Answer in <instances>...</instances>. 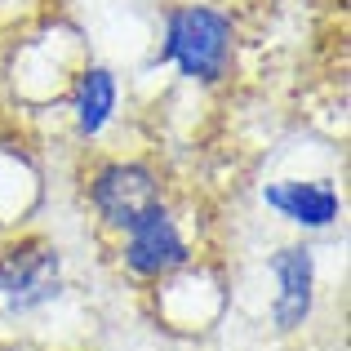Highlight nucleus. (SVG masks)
<instances>
[{
	"label": "nucleus",
	"mask_w": 351,
	"mask_h": 351,
	"mask_svg": "<svg viewBox=\"0 0 351 351\" xmlns=\"http://www.w3.org/2000/svg\"><path fill=\"white\" fill-rule=\"evenodd\" d=\"M89 205H94V214H98L103 227L125 232V227H134L147 209L165 205L160 200V178L138 160H107V165H98L94 178H89Z\"/></svg>",
	"instance_id": "obj_3"
},
{
	"label": "nucleus",
	"mask_w": 351,
	"mask_h": 351,
	"mask_svg": "<svg viewBox=\"0 0 351 351\" xmlns=\"http://www.w3.org/2000/svg\"><path fill=\"white\" fill-rule=\"evenodd\" d=\"M263 200H267V209H276L285 223L302 227V232H325V227H334L338 214H343V196H338V187H334V182H325V178L267 182Z\"/></svg>",
	"instance_id": "obj_6"
},
{
	"label": "nucleus",
	"mask_w": 351,
	"mask_h": 351,
	"mask_svg": "<svg viewBox=\"0 0 351 351\" xmlns=\"http://www.w3.org/2000/svg\"><path fill=\"white\" fill-rule=\"evenodd\" d=\"M236 53V23L218 5H173L160 27V53L156 58L173 67L182 80L218 85L232 71Z\"/></svg>",
	"instance_id": "obj_1"
},
{
	"label": "nucleus",
	"mask_w": 351,
	"mask_h": 351,
	"mask_svg": "<svg viewBox=\"0 0 351 351\" xmlns=\"http://www.w3.org/2000/svg\"><path fill=\"white\" fill-rule=\"evenodd\" d=\"M120 236H125L120 258H125V267L134 276H143V280H169V276H178L182 267L191 263L187 236H182L178 218L165 205L147 209V214L138 218L134 227H125Z\"/></svg>",
	"instance_id": "obj_4"
},
{
	"label": "nucleus",
	"mask_w": 351,
	"mask_h": 351,
	"mask_svg": "<svg viewBox=\"0 0 351 351\" xmlns=\"http://www.w3.org/2000/svg\"><path fill=\"white\" fill-rule=\"evenodd\" d=\"M120 107V85L107 67L98 62H85L76 71V85H71V116H76V129L80 138H98L107 125H112Z\"/></svg>",
	"instance_id": "obj_7"
},
{
	"label": "nucleus",
	"mask_w": 351,
	"mask_h": 351,
	"mask_svg": "<svg viewBox=\"0 0 351 351\" xmlns=\"http://www.w3.org/2000/svg\"><path fill=\"white\" fill-rule=\"evenodd\" d=\"M271 280H276V298H271V316L276 329H298L311 316L316 302V254L307 245H285L271 254Z\"/></svg>",
	"instance_id": "obj_5"
},
{
	"label": "nucleus",
	"mask_w": 351,
	"mask_h": 351,
	"mask_svg": "<svg viewBox=\"0 0 351 351\" xmlns=\"http://www.w3.org/2000/svg\"><path fill=\"white\" fill-rule=\"evenodd\" d=\"M62 293V254L49 240H18L0 249V311L32 316Z\"/></svg>",
	"instance_id": "obj_2"
}]
</instances>
